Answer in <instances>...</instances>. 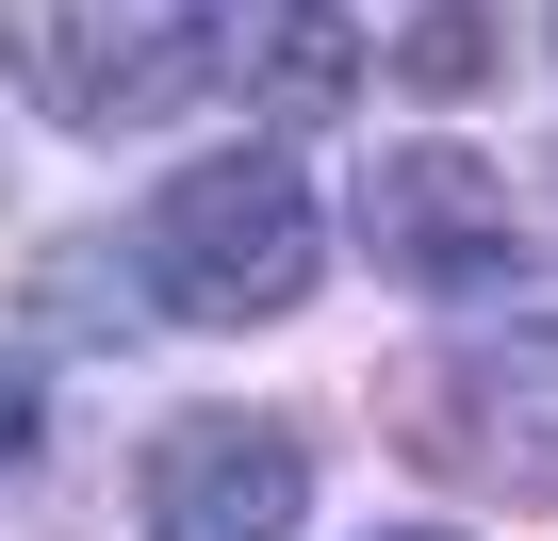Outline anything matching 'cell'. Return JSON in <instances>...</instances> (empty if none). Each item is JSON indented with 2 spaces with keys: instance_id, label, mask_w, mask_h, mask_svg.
<instances>
[{
  "instance_id": "8",
  "label": "cell",
  "mask_w": 558,
  "mask_h": 541,
  "mask_svg": "<svg viewBox=\"0 0 558 541\" xmlns=\"http://www.w3.org/2000/svg\"><path fill=\"white\" fill-rule=\"evenodd\" d=\"M378 541H444V525H378Z\"/></svg>"
},
{
  "instance_id": "4",
  "label": "cell",
  "mask_w": 558,
  "mask_h": 541,
  "mask_svg": "<svg viewBox=\"0 0 558 541\" xmlns=\"http://www.w3.org/2000/svg\"><path fill=\"white\" fill-rule=\"evenodd\" d=\"M362 246H378V280H427V296L493 280L509 262V164H476V148H378L362 164Z\"/></svg>"
},
{
  "instance_id": "5",
  "label": "cell",
  "mask_w": 558,
  "mask_h": 541,
  "mask_svg": "<svg viewBox=\"0 0 558 541\" xmlns=\"http://www.w3.org/2000/svg\"><path fill=\"white\" fill-rule=\"evenodd\" d=\"M197 17H214V83L279 132L362 99V17H329V0H197Z\"/></svg>"
},
{
  "instance_id": "1",
  "label": "cell",
  "mask_w": 558,
  "mask_h": 541,
  "mask_svg": "<svg viewBox=\"0 0 558 541\" xmlns=\"http://www.w3.org/2000/svg\"><path fill=\"white\" fill-rule=\"evenodd\" d=\"M148 280H165V312H197V329L296 312V296H313V181L279 164V148H197V164L148 197Z\"/></svg>"
},
{
  "instance_id": "3",
  "label": "cell",
  "mask_w": 558,
  "mask_h": 541,
  "mask_svg": "<svg viewBox=\"0 0 558 541\" xmlns=\"http://www.w3.org/2000/svg\"><path fill=\"white\" fill-rule=\"evenodd\" d=\"M148 541H296L313 525V443L296 427H246V410H197L148 443Z\"/></svg>"
},
{
  "instance_id": "2",
  "label": "cell",
  "mask_w": 558,
  "mask_h": 541,
  "mask_svg": "<svg viewBox=\"0 0 558 541\" xmlns=\"http://www.w3.org/2000/svg\"><path fill=\"white\" fill-rule=\"evenodd\" d=\"M17 83L83 132L116 115H165L181 83H214V17H181V0H17Z\"/></svg>"
},
{
  "instance_id": "6",
  "label": "cell",
  "mask_w": 558,
  "mask_h": 541,
  "mask_svg": "<svg viewBox=\"0 0 558 541\" xmlns=\"http://www.w3.org/2000/svg\"><path fill=\"white\" fill-rule=\"evenodd\" d=\"M395 66H411V83H427V99H460V83H476V66H493V34H476V0H427V34H411V50H395Z\"/></svg>"
},
{
  "instance_id": "7",
  "label": "cell",
  "mask_w": 558,
  "mask_h": 541,
  "mask_svg": "<svg viewBox=\"0 0 558 541\" xmlns=\"http://www.w3.org/2000/svg\"><path fill=\"white\" fill-rule=\"evenodd\" d=\"M34 459V378H0V476Z\"/></svg>"
}]
</instances>
